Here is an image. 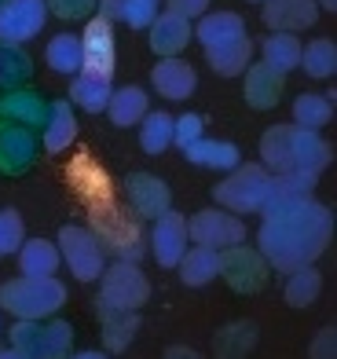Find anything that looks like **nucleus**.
<instances>
[{
  "label": "nucleus",
  "mask_w": 337,
  "mask_h": 359,
  "mask_svg": "<svg viewBox=\"0 0 337 359\" xmlns=\"http://www.w3.org/2000/svg\"><path fill=\"white\" fill-rule=\"evenodd\" d=\"M162 11V0H125V11H121V22L128 29H147L154 22V15Z\"/></svg>",
  "instance_id": "nucleus-40"
},
{
  "label": "nucleus",
  "mask_w": 337,
  "mask_h": 359,
  "mask_svg": "<svg viewBox=\"0 0 337 359\" xmlns=\"http://www.w3.org/2000/svg\"><path fill=\"white\" fill-rule=\"evenodd\" d=\"M261 165L271 176H323L330 165V143L301 125H271L256 143Z\"/></svg>",
  "instance_id": "nucleus-3"
},
{
  "label": "nucleus",
  "mask_w": 337,
  "mask_h": 359,
  "mask_svg": "<svg viewBox=\"0 0 337 359\" xmlns=\"http://www.w3.org/2000/svg\"><path fill=\"white\" fill-rule=\"evenodd\" d=\"M44 62H48V70H55V74H62V77H74L77 70L85 67L81 34H70V29L55 34L52 41L44 44Z\"/></svg>",
  "instance_id": "nucleus-28"
},
{
  "label": "nucleus",
  "mask_w": 337,
  "mask_h": 359,
  "mask_svg": "<svg viewBox=\"0 0 337 359\" xmlns=\"http://www.w3.org/2000/svg\"><path fill=\"white\" fill-rule=\"evenodd\" d=\"M34 74V59L22 52V44H0V85L19 88Z\"/></svg>",
  "instance_id": "nucleus-37"
},
{
  "label": "nucleus",
  "mask_w": 337,
  "mask_h": 359,
  "mask_svg": "<svg viewBox=\"0 0 337 359\" xmlns=\"http://www.w3.org/2000/svg\"><path fill=\"white\" fill-rule=\"evenodd\" d=\"M319 184V176H271V202H290V198H304V194H312Z\"/></svg>",
  "instance_id": "nucleus-38"
},
{
  "label": "nucleus",
  "mask_w": 337,
  "mask_h": 359,
  "mask_svg": "<svg viewBox=\"0 0 337 359\" xmlns=\"http://www.w3.org/2000/svg\"><path fill=\"white\" fill-rule=\"evenodd\" d=\"M308 359H337V330L333 326H323V330L312 337Z\"/></svg>",
  "instance_id": "nucleus-43"
},
{
  "label": "nucleus",
  "mask_w": 337,
  "mask_h": 359,
  "mask_svg": "<svg viewBox=\"0 0 337 359\" xmlns=\"http://www.w3.org/2000/svg\"><path fill=\"white\" fill-rule=\"evenodd\" d=\"M256 345V326L253 323H228L213 337V359H246Z\"/></svg>",
  "instance_id": "nucleus-30"
},
{
  "label": "nucleus",
  "mask_w": 337,
  "mask_h": 359,
  "mask_svg": "<svg viewBox=\"0 0 337 359\" xmlns=\"http://www.w3.org/2000/svg\"><path fill=\"white\" fill-rule=\"evenodd\" d=\"M0 334H4V323H0Z\"/></svg>",
  "instance_id": "nucleus-51"
},
{
  "label": "nucleus",
  "mask_w": 337,
  "mask_h": 359,
  "mask_svg": "<svg viewBox=\"0 0 337 359\" xmlns=\"http://www.w3.org/2000/svg\"><path fill=\"white\" fill-rule=\"evenodd\" d=\"M151 29V52L158 59H172V55H184L187 44L195 41V22L176 15L169 8H162L154 15V22L147 26Z\"/></svg>",
  "instance_id": "nucleus-17"
},
{
  "label": "nucleus",
  "mask_w": 337,
  "mask_h": 359,
  "mask_svg": "<svg viewBox=\"0 0 337 359\" xmlns=\"http://www.w3.org/2000/svg\"><path fill=\"white\" fill-rule=\"evenodd\" d=\"M180 154L191 161V165L213 169V172H231L238 161H242V151H238L231 140H209V136H202L195 143L180 147Z\"/></svg>",
  "instance_id": "nucleus-22"
},
{
  "label": "nucleus",
  "mask_w": 337,
  "mask_h": 359,
  "mask_svg": "<svg viewBox=\"0 0 337 359\" xmlns=\"http://www.w3.org/2000/svg\"><path fill=\"white\" fill-rule=\"evenodd\" d=\"M151 235H147V250L154 253V260L162 268H176L180 264V257L187 253L191 246V235H187V217H180L176 209H169V213L154 217L151 220Z\"/></svg>",
  "instance_id": "nucleus-12"
},
{
  "label": "nucleus",
  "mask_w": 337,
  "mask_h": 359,
  "mask_svg": "<svg viewBox=\"0 0 337 359\" xmlns=\"http://www.w3.org/2000/svg\"><path fill=\"white\" fill-rule=\"evenodd\" d=\"M67 359H110V352H95L92 348V352H70Z\"/></svg>",
  "instance_id": "nucleus-47"
},
{
  "label": "nucleus",
  "mask_w": 337,
  "mask_h": 359,
  "mask_svg": "<svg viewBox=\"0 0 337 359\" xmlns=\"http://www.w3.org/2000/svg\"><path fill=\"white\" fill-rule=\"evenodd\" d=\"M77 140V110L74 103L67 100H55V103H48V118L41 125V147L48 154H62V151H70Z\"/></svg>",
  "instance_id": "nucleus-20"
},
{
  "label": "nucleus",
  "mask_w": 337,
  "mask_h": 359,
  "mask_svg": "<svg viewBox=\"0 0 337 359\" xmlns=\"http://www.w3.org/2000/svg\"><path fill=\"white\" fill-rule=\"evenodd\" d=\"M67 308V286L55 275L52 279H34V275H19L0 286V312L11 319H52Z\"/></svg>",
  "instance_id": "nucleus-4"
},
{
  "label": "nucleus",
  "mask_w": 337,
  "mask_h": 359,
  "mask_svg": "<svg viewBox=\"0 0 337 359\" xmlns=\"http://www.w3.org/2000/svg\"><path fill=\"white\" fill-rule=\"evenodd\" d=\"M0 110H4L8 118H15L19 125H26V128H37L48 118V103L34 88H11L4 100H0Z\"/></svg>",
  "instance_id": "nucleus-31"
},
{
  "label": "nucleus",
  "mask_w": 337,
  "mask_h": 359,
  "mask_svg": "<svg viewBox=\"0 0 337 359\" xmlns=\"http://www.w3.org/2000/svg\"><path fill=\"white\" fill-rule=\"evenodd\" d=\"M261 231H256V250L268 260L271 271H294L301 264H315L330 250L333 238V213L315 202L312 194L290 202H271L261 213Z\"/></svg>",
  "instance_id": "nucleus-1"
},
{
  "label": "nucleus",
  "mask_w": 337,
  "mask_h": 359,
  "mask_svg": "<svg viewBox=\"0 0 337 359\" xmlns=\"http://www.w3.org/2000/svg\"><path fill=\"white\" fill-rule=\"evenodd\" d=\"M11 348L22 359H67L74 352V326L67 319H15L8 330Z\"/></svg>",
  "instance_id": "nucleus-6"
},
{
  "label": "nucleus",
  "mask_w": 337,
  "mask_h": 359,
  "mask_svg": "<svg viewBox=\"0 0 337 359\" xmlns=\"http://www.w3.org/2000/svg\"><path fill=\"white\" fill-rule=\"evenodd\" d=\"M242 95L253 110H275L286 95V77L275 74L268 62H249L242 77Z\"/></svg>",
  "instance_id": "nucleus-19"
},
{
  "label": "nucleus",
  "mask_w": 337,
  "mask_h": 359,
  "mask_svg": "<svg viewBox=\"0 0 337 359\" xmlns=\"http://www.w3.org/2000/svg\"><path fill=\"white\" fill-rule=\"evenodd\" d=\"M26 242V224L15 209H0V257H15Z\"/></svg>",
  "instance_id": "nucleus-39"
},
{
  "label": "nucleus",
  "mask_w": 337,
  "mask_h": 359,
  "mask_svg": "<svg viewBox=\"0 0 337 359\" xmlns=\"http://www.w3.org/2000/svg\"><path fill=\"white\" fill-rule=\"evenodd\" d=\"M99 334H103V348L114 355L125 352L139 334V312H121V308H99Z\"/></svg>",
  "instance_id": "nucleus-27"
},
{
  "label": "nucleus",
  "mask_w": 337,
  "mask_h": 359,
  "mask_svg": "<svg viewBox=\"0 0 337 359\" xmlns=\"http://www.w3.org/2000/svg\"><path fill=\"white\" fill-rule=\"evenodd\" d=\"M330 121H333V100H330V95H323V92H301L294 100V125L319 133V128H326Z\"/></svg>",
  "instance_id": "nucleus-35"
},
{
  "label": "nucleus",
  "mask_w": 337,
  "mask_h": 359,
  "mask_svg": "<svg viewBox=\"0 0 337 359\" xmlns=\"http://www.w3.org/2000/svg\"><path fill=\"white\" fill-rule=\"evenodd\" d=\"M110 92H114V77L92 74V70H77L70 77V103L74 110L85 114H103L110 103Z\"/></svg>",
  "instance_id": "nucleus-23"
},
{
  "label": "nucleus",
  "mask_w": 337,
  "mask_h": 359,
  "mask_svg": "<svg viewBox=\"0 0 337 359\" xmlns=\"http://www.w3.org/2000/svg\"><path fill=\"white\" fill-rule=\"evenodd\" d=\"M125 198H128V209L139 217V220H154L172 209V191L162 176L154 172H132L125 176Z\"/></svg>",
  "instance_id": "nucleus-13"
},
{
  "label": "nucleus",
  "mask_w": 337,
  "mask_h": 359,
  "mask_svg": "<svg viewBox=\"0 0 337 359\" xmlns=\"http://www.w3.org/2000/svg\"><path fill=\"white\" fill-rule=\"evenodd\" d=\"M176 271H180L184 286L202 290V286H209L213 279H220V253L209 250V246H195V242H191L187 253L180 257V264H176Z\"/></svg>",
  "instance_id": "nucleus-25"
},
{
  "label": "nucleus",
  "mask_w": 337,
  "mask_h": 359,
  "mask_svg": "<svg viewBox=\"0 0 337 359\" xmlns=\"http://www.w3.org/2000/svg\"><path fill=\"white\" fill-rule=\"evenodd\" d=\"M95 283H99V301H95V308L139 312V308L151 301V279L143 275L139 264H132V260H114V264H106Z\"/></svg>",
  "instance_id": "nucleus-8"
},
{
  "label": "nucleus",
  "mask_w": 337,
  "mask_h": 359,
  "mask_svg": "<svg viewBox=\"0 0 337 359\" xmlns=\"http://www.w3.org/2000/svg\"><path fill=\"white\" fill-rule=\"evenodd\" d=\"M136 128H139V147L147 154H165L169 147H172V114L151 110Z\"/></svg>",
  "instance_id": "nucleus-36"
},
{
  "label": "nucleus",
  "mask_w": 337,
  "mask_h": 359,
  "mask_svg": "<svg viewBox=\"0 0 337 359\" xmlns=\"http://www.w3.org/2000/svg\"><path fill=\"white\" fill-rule=\"evenodd\" d=\"M37 158V140L26 125H8L0 128V172H26Z\"/></svg>",
  "instance_id": "nucleus-21"
},
{
  "label": "nucleus",
  "mask_w": 337,
  "mask_h": 359,
  "mask_svg": "<svg viewBox=\"0 0 337 359\" xmlns=\"http://www.w3.org/2000/svg\"><path fill=\"white\" fill-rule=\"evenodd\" d=\"M297 70H304L315 81H326L337 74V44L330 37H315L308 44H301V62Z\"/></svg>",
  "instance_id": "nucleus-34"
},
{
  "label": "nucleus",
  "mask_w": 337,
  "mask_h": 359,
  "mask_svg": "<svg viewBox=\"0 0 337 359\" xmlns=\"http://www.w3.org/2000/svg\"><path fill=\"white\" fill-rule=\"evenodd\" d=\"M323 293V271L315 264H301L294 271H286V283H282V297L290 308H312Z\"/></svg>",
  "instance_id": "nucleus-29"
},
{
  "label": "nucleus",
  "mask_w": 337,
  "mask_h": 359,
  "mask_svg": "<svg viewBox=\"0 0 337 359\" xmlns=\"http://www.w3.org/2000/svg\"><path fill=\"white\" fill-rule=\"evenodd\" d=\"M59 257L62 264H67V271L74 275L77 283H95L103 275V268L110 264V257L103 250V242L95 238L92 227H81V224H62L59 227Z\"/></svg>",
  "instance_id": "nucleus-7"
},
{
  "label": "nucleus",
  "mask_w": 337,
  "mask_h": 359,
  "mask_svg": "<svg viewBox=\"0 0 337 359\" xmlns=\"http://www.w3.org/2000/svg\"><path fill=\"white\" fill-rule=\"evenodd\" d=\"M268 198H271V172L261 161H238V165L213 187V202L220 209H228V213H235V217L264 213Z\"/></svg>",
  "instance_id": "nucleus-5"
},
{
  "label": "nucleus",
  "mask_w": 337,
  "mask_h": 359,
  "mask_svg": "<svg viewBox=\"0 0 337 359\" xmlns=\"http://www.w3.org/2000/svg\"><path fill=\"white\" fill-rule=\"evenodd\" d=\"M319 11H337V0H315Z\"/></svg>",
  "instance_id": "nucleus-48"
},
{
  "label": "nucleus",
  "mask_w": 337,
  "mask_h": 359,
  "mask_svg": "<svg viewBox=\"0 0 337 359\" xmlns=\"http://www.w3.org/2000/svg\"><path fill=\"white\" fill-rule=\"evenodd\" d=\"M261 62H268L275 74H290V70H297V62H301V41H297V34H271L268 29V37L261 41Z\"/></svg>",
  "instance_id": "nucleus-32"
},
{
  "label": "nucleus",
  "mask_w": 337,
  "mask_h": 359,
  "mask_svg": "<svg viewBox=\"0 0 337 359\" xmlns=\"http://www.w3.org/2000/svg\"><path fill=\"white\" fill-rule=\"evenodd\" d=\"M187 235L195 246H209V250H228V246H238L246 242V217H235L228 209H202V213L187 217Z\"/></svg>",
  "instance_id": "nucleus-10"
},
{
  "label": "nucleus",
  "mask_w": 337,
  "mask_h": 359,
  "mask_svg": "<svg viewBox=\"0 0 337 359\" xmlns=\"http://www.w3.org/2000/svg\"><path fill=\"white\" fill-rule=\"evenodd\" d=\"M268 275H271V268H268V260L261 257V250L246 246V242L220 250V279L228 283L235 293H242V297L261 293L264 283H268Z\"/></svg>",
  "instance_id": "nucleus-9"
},
{
  "label": "nucleus",
  "mask_w": 337,
  "mask_h": 359,
  "mask_svg": "<svg viewBox=\"0 0 337 359\" xmlns=\"http://www.w3.org/2000/svg\"><path fill=\"white\" fill-rule=\"evenodd\" d=\"M0 359H22V355L15 352V348H0Z\"/></svg>",
  "instance_id": "nucleus-49"
},
{
  "label": "nucleus",
  "mask_w": 337,
  "mask_h": 359,
  "mask_svg": "<svg viewBox=\"0 0 337 359\" xmlns=\"http://www.w3.org/2000/svg\"><path fill=\"white\" fill-rule=\"evenodd\" d=\"M319 4L315 0H264L261 19L271 34H301L319 22Z\"/></svg>",
  "instance_id": "nucleus-16"
},
{
  "label": "nucleus",
  "mask_w": 337,
  "mask_h": 359,
  "mask_svg": "<svg viewBox=\"0 0 337 359\" xmlns=\"http://www.w3.org/2000/svg\"><path fill=\"white\" fill-rule=\"evenodd\" d=\"M48 15H59L62 22H85L95 15V0H44Z\"/></svg>",
  "instance_id": "nucleus-41"
},
{
  "label": "nucleus",
  "mask_w": 337,
  "mask_h": 359,
  "mask_svg": "<svg viewBox=\"0 0 337 359\" xmlns=\"http://www.w3.org/2000/svg\"><path fill=\"white\" fill-rule=\"evenodd\" d=\"M81 52H85V67L92 74H103V77H114L118 67V41H114V22L92 15L85 34H81Z\"/></svg>",
  "instance_id": "nucleus-14"
},
{
  "label": "nucleus",
  "mask_w": 337,
  "mask_h": 359,
  "mask_svg": "<svg viewBox=\"0 0 337 359\" xmlns=\"http://www.w3.org/2000/svg\"><path fill=\"white\" fill-rule=\"evenodd\" d=\"M48 22L44 0H0V44L34 41Z\"/></svg>",
  "instance_id": "nucleus-11"
},
{
  "label": "nucleus",
  "mask_w": 337,
  "mask_h": 359,
  "mask_svg": "<svg viewBox=\"0 0 337 359\" xmlns=\"http://www.w3.org/2000/svg\"><path fill=\"white\" fill-rule=\"evenodd\" d=\"M205 62H209V70L220 74V77H238L249 70L253 62V41L242 37V41H231L223 48H213V52H205Z\"/></svg>",
  "instance_id": "nucleus-33"
},
{
  "label": "nucleus",
  "mask_w": 337,
  "mask_h": 359,
  "mask_svg": "<svg viewBox=\"0 0 337 359\" xmlns=\"http://www.w3.org/2000/svg\"><path fill=\"white\" fill-rule=\"evenodd\" d=\"M249 4H264V0H249Z\"/></svg>",
  "instance_id": "nucleus-50"
},
{
  "label": "nucleus",
  "mask_w": 337,
  "mask_h": 359,
  "mask_svg": "<svg viewBox=\"0 0 337 359\" xmlns=\"http://www.w3.org/2000/svg\"><path fill=\"white\" fill-rule=\"evenodd\" d=\"M103 114H106V118L114 121L118 128H132V125H139V121L151 114V95L143 92L139 85L114 88V92H110V103H106Z\"/></svg>",
  "instance_id": "nucleus-24"
},
{
  "label": "nucleus",
  "mask_w": 337,
  "mask_h": 359,
  "mask_svg": "<svg viewBox=\"0 0 337 359\" xmlns=\"http://www.w3.org/2000/svg\"><path fill=\"white\" fill-rule=\"evenodd\" d=\"M205 136V118L202 114H180L172 118V147H187Z\"/></svg>",
  "instance_id": "nucleus-42"
},
{
  "label": "nucleus",
  "mask_w": 337,
  "mask_h": 359,
  "mask_svg": "<svg viewBox=\"0 0 337 359\" xmlns=\"http://www.w3.org/2000/svg\"><path fill=\"white\" fill-rule=\"evenodd\" d=\"M165 359H205V355L195 352V348H187V345H172V348L165 352Z\"/></svg>",
  "instance_id": "nucleus-46"
},
{
  "label": "nucleus",
  "mask_w": 337,
  "mask_h": 359,
  "mask_svg": "<svg viewBox=\"0 0 337 359\" xmlns=\"http://www.w3.org/2000/svg\"><path fill=\"white\" fill-rule=\"evenodd\" d=\"M242 37H249V29L238 11H205L195 19V41L202 44V52H213V48H223Z\"/></svg>",
  "instance_id": "nucleus-18"
},
{
  "label": "nucleus",
  "mask_w": 337,
  "mask_h": 359,
  "mask_svg": "<svg viewBox=\"0 0 337 359\" xmlns=\"http://www.w3.org/2000/svg\"><path fill=\"white\" fill-rule=\"evenodd\" d=\"M121 11H125V0H95V15L106 22H121Z\"/></svg>",
  "instance_id": "nucleus-45"
},
{
  "label": "nucleus",
  "mask_w": 337,
  "mask_h": 359,
  "mask_svg": "<svg viewBox=\"0 0 337 359\" xmlns=\"http://www.w3.org/2000/svg\"><path fill=\"white\" fill-rule=\"evenodd\" d=\"M162 8H169V11H176V15H184V19L195 22L198 15L209 11V0H162Z\"/></svg>",
  "instance_id": "nucleus-44"
},
{
  "label": "nucleus",
  "mask_w": 337,
  "mask_h": 359,
  "mask_svg": "<svg viewBox=\"0 0 337 359\" xmlns=\"http://www.w3.org/2000/svg\"><path fill=\"white\" fill-rule=\"evenodd\" d=\"M15 257H19V271L34 275V279H52V275H59V268H62L59 246L52 238H26Z\"/></svg>",
  "instance_id": "nucleus-26"
},
{
  "label": "nucleus",
  "mask_w": 337,
  "mask_h": 359,
  "mask_svg": "<svg viewBox=\"0 0 337 359\" xmlns=\"http://www.w3.org/2000/svg\"><path fill=\"white\" fill-rule=\"evenodd\" d=\"M67 180H70L74 194L85 202L92 231L103 242L106 257L139 264V257L147 253V235L139 227V217L118 202V191L110 184V176L103 172V165H95L88 154H77L67 169Z\"/></svg>",
  "instance_id": "nucleus-2"
},
{
  "label": "nucleus",
  "mask_w": 337,
  "mask_h": 359,
  "mask_svg": "<svg viewBox=\"0 0 337 359\" xmlns=\"http://www.w3.org/2000/svg\"><path fill=\"white\" fill-rule=\"evenodd\" d=\"M151 85H154V92L162 95V100L184 103V100H191V95L198 92V70L191 67L187 59H180V55L158 59L154 70H151Z\"/></svg>",
  "instance_id": "nucleus-15"
}]
</instances>
